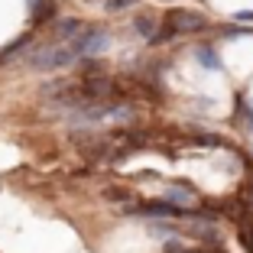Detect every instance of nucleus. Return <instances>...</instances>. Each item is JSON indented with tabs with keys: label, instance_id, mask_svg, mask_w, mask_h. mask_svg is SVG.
Instances as JSON below:
<instances>
[{
	"label": "nucleus",
	"instance_id": "nucleus-4",
	"mask_svg": "<svg viewBox=\"0 0 253 253\" xmlns=\"http://www.w3.org/2000/svg\"><path fill=\"white\" fill-rule=\"evenodd\" d=\"M130 3H136V0H107V10H124Z\"/></svg>",
	"mask_w": 253,
	"mask_h": 253
},
{
	"label": "nucleus",
	"instance_id": "nucleus-1",
	"mask_svg": "<svg viewBox=\"0 0 253 253\" xmlns=\"http://www.w3.org/2000/svg\"><path fill=\"white\" fill-rule=\"evenodd\" d=\"M68 45L78 52V59H91V55H101L111 45V36L104 30H97V26H84L75 39H68Z\"/></svg>",
	"mask_w": 253,
	"mask_h": 253
},
{
	"label": "nucleus",
	"instance_id": "nucleus-3",
	"mask_svg": "<svg viewBox=\"0 0 253 253\" xmlns=\"http://www.w3.org/2000/svg\"><path fill=\"white\" fill-rule=\"evenodd\" d=\"M172 23H175V30H198V26H201V20L195 13H175Z\"/></svg>",
	"mask_w": 253,
	"mask_h": 253
},
{
	"label": "nucleus",
	"instance_id": "nucleus-2",
	"mask_svg": "<svg viewBox=\"0 0 253 253\" xmlns=\"http://www.w3.org/2000/svg\"><path fill=\"white\" fill-rule=\"evenodd\" d=\"M30 45H33V39H30V36H23V39H16L13 45H7V49H0V65H3V62H13L16 55H20L23 49H30Z\"/></svg>",
	"mask_w": 253,
	"mask_h": 253
}]
</instances>
